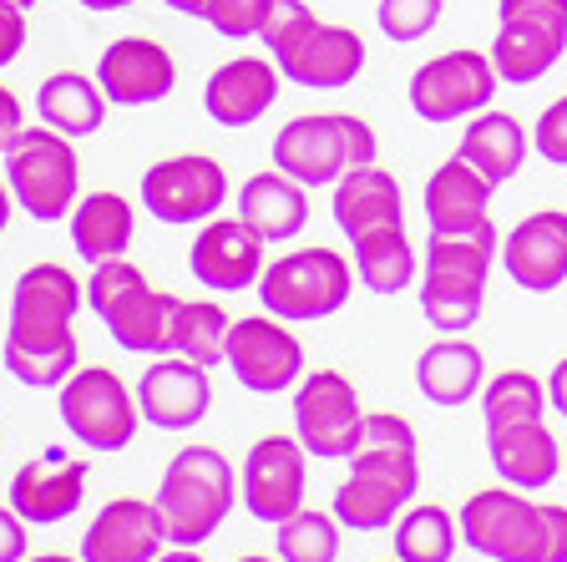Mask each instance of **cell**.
Masks as SVG:
<instances>
[{
	"instance_id": "ac0fdd59",
	"label": "cell",
	"mask_w": 567,
	"mask_h": 562,
	"mask_svg": "<svg viewBox=\"0 0 567 562\" xmlns=\"http://www.w3.org/2000/svg\"><path fill=\"white\" fill-rule=\"evenodd\" d=\"M188 269L203 289L213 294H238V289H259L264 269H269V244H264L244 218H208L198 223V234L188 244Z\"/></svg>"
},
{
	"instance_id": "1f68e13d",
	"label": "cell",
	"mask_w": 567,
	"mask_h": 562,
	"mask_svg": "<svg viewBox=\"0 0 567 562\" xmlns=\"http://www.w3.org/2000/svg\"><path fill=\"white\" fill-rule=\"evenodd\" d=\"M350 264L354 279L370 294H405L415 284V274H421V248L411 244L405 223H385V228L350 238Z\"/></svg>"
},
{
	"instance_id": "cb8c5ba5",
	"label": "cell",
	"mask_w": 567,
	"mask_h": 562,
	"mask_svg": "<svg viewBox=\"0 0 567 562\" xmlns=\"http://www.w3.org/2000/svg\"><path fill=\"white\" fill-rule=\"evenodd\" d=\"M167 548L157 502L147 497H117L92 517L82 532V562H153Z\"/></svg>"
},
{
	"instance_id": "4fadbf2b",
	"label": "cell",
	"mask_w": 567,
	"mask_h": 562,
	"mask_svg": "<svg viewBox=\"0 0 567 562\" xmlns=\"http://www.w3.org/2000/svg\"><path fill=\"white\" fill-rule=\"evenodd\" d=\"M496 86H502V76L492 67V51L456 47V51H441V57L421 61L405 96H411V112L421 122L446 127V122H466L482 106H492Z\"/></svg>"
},
{
	"instance_id": "681fc988",
	"label": "cell",
	"mask_w": 567,
	"mask_h": 562,
	"mask_svg": "<svg viewBox=\"0 0 567 562\" xmlns=\"http://www.w3.org/2000/svg\"><path fill=\"white\" fill-rule=\"evenodd\" d=\"M25 562H82V558H66V552H41V558H25Z\"/></svg>"
},
{
	"instance_id": "3957f363",
	"label": "cell",
	"mask_w": 567,
	"mask_h": 562,
	"mask_svg": "<svg viewBox=\"0 0 567 562\" xmlns=\"http://www.w3.org/2000/svg\"><path fill=\"white\" fill-rule=\"evenodd\" d=\"M259 41L284 82L305 92H340L365 71V35L340 21H319L305 0H269Z\"/></svg>"
},
{
	"instance_id": "bcb514c9",
	"label": "cell",
	"mask_w": 567,
	"mask_h": 562,
	"mask_svg": "<svg viewBox=\"0 0 567 562\" xmlns=\"http://www.w3.org/2000/svg\"><path fill=\"white\" fill-rule=\"evenodd\" d=\"M153 562H208V558H203L198 548H163Z\"/></svg>"
},
{
	"instance_id": "816d5d0a",
	"label": "cell",
	"mask_w": 567,
	"mask_h": 562,
	"mask_svg": "<svg viewBox=\"0 0 567 562\" xmlns=\"http://www.w3.org/2000/svg\"><path fill=\"white\" fill-rule=\"evenodd\" d=\"M16 6H35V0H16Z\"/></svg>"
},
{
	"instance_id": "ba28073f",
	"label": "cell",
	"mask_w": 567,
	"mask_h": 562,
	"mask_svg": "<svg viewBox=\"0 0 567 562\" xmlns=\"http://www.w3.org/2000/svg\"><path fill=\"white\" fill-rule=\"evenodd\" d=\"M380 157V137L354 112H299L274 132V167L295 183L334 187L350 167H370Z\"/></svg>"
},
{
	"instance_id": "9c48e42d",
	"label": "cell",
	"mask_w": 567,
	"mask_h": 562,
	"mask_svg": "<svg viewBox=\"0 0 567 562\" xmlns=\"http://www.w3.org/2000/svg\"><path fill=\"white\" fill-rule=\"evenodd\" d=\"M354 264L340 248H289L269 258L259 279V305L284 325H315L350 305L354 294Z\"/></svg>"
},
{
	"instance_id": "44dd1931",
	"label": "cell",
	"mask_w": 567,
	"mask_h": 562,
	"mask_svg": "<svg viewBox=\"0 0 567 562\" xmlns=\"http://www.w3.org/2000/svg\"><path fill=\"white\" fill-rule=\"evenodd\" d=\"M96 86L112 106H153L177 86V61L153 35H117L96 61Z\"/></svg>"
},
{
	"instance_id": "2e32d148",
	"label": "cell",
	"mask_w": 567,
	"mask_h": 562,
	"mask_svg": "<svg viewBox=\"0 0 567 562\" xmlns=\"http://www.w3.org/2000/svg\"><path fill=\"white\" fill-rule=\"evenodd\" d=\"M224 365L234 370L238 386L254 390V396H284V390H295L309 370L305 340H299L284 319H274L269 309L234 319Z\"/></svg>"
},
{
	"instance_id": "6da1fadb",
	"label": "cell",
	"mask_w": 567,
	"mask_h": 562,
	"mask_svg": "<svg viewBox=\"0 0 567 562\" xmlns=\"http://www.w3.org/2000/svg\"><path fill=\"white\" fill-rule=\"evenodd\" d=\"M86 305V284L66 264H31L11 289V325H6V370L31 390H61L82 365L76 315Z\"/></svg>"
},
{
	"instance_id": "277c9868",
	"label": "cell",
	"mask_w": 567,
	"mask_h": 562,
	"mask_svg": "<svg viewBox=\"0 0 567 562\" xmlns=\"http://www.w3.org/2000/svg\"><path fill=\"white\" fill-rule=\"evenodd\" d=\"M456 522L461 542L486 562H567V507L537 502L507 481L466 497Z\"/></svg>"
},
{
	"instance_id": "7bdbcfd3",
	"label": "cell",
	"mask_w": 567,
	"mask_h": 562,
	"mask_svg": "<svg viewBox=\"0 0 567 562\" xmlns=\"http://www.w3.org/2000/svg\"><path fill=\"white\" fill-rule=\"evenodd\" d=\"M21 132H25V106H21V96H16L11 86H0V157H6V147H11Z\"/></svg>"
},
{
	"instance_id": "f6af8a7d",
	"label": "cell",
	"mask_w": 567,
	"mask_h": 562,
	"mask_svg": "<svg viewBox=\"0 0 567 562\" xmlns=\"http://www.w3.org/2000/svg\"><path fill=\"white\" fill-rule=\"evenodd\" d=\"M163 6H173L177 16H193V21H203V16H208V6H213V0H163Z\"/></svg>"
},
{
	"instance_id": "d590c367",
	"label": "cell",
	"mask_w": 567,
	"mask_h": 562,
	"mask_svg": "<svg viewBox=\"0 0 567 562\" xmlns=\"http://www.w3.org/2000/svg\"><path fill=\"white\" fill-rule=\"evenodd\" d=\"M340 552H344V528L334 512L299 507L295 517H284L274 528V558L279 562H340Z\"/></svg>"
},
{
	"instance_id": "8fae6325",
	"label": "cell",
	"mask_w": 567,
	"mask_h": 562,
	"mask_svg": "<svg viewBox=\"0 0 567 562\" xmlns=\"http://www.w3.org/2000/svg\"><path fill=\"white\" fill-rule=\"evenodd\" d=\"M56 410L71 441H82L86 451H127L142 426L137 390L106 365H76L56 390Z\"/></svg>"
},
{
	"instance_id": "60d3db41",
	"label": "cell",
	"mask_w": 567,
	"mask_h": 562,
	"mask_svg": "<svg viewBox=\"0 0 567 562\" xmlns=\"http://www.w3.org/2000/svg\"><path fill=\"white\" fill-rule=\"evenodd\" d=\"M25 35H31V25H25V6H16V0H0V67H11L16 57L25 51Z\"/></svg>"
},
{
	"instance_id": "d6986e66",
	"label": "cell",
	"mask_w": 567,
	"mask_h": 562,
	"mask_svg": "<svg viewBox=\"0 0 567 562\" xmlns=\"http://www.w3.org/2000/svg\"><path fill=\"white\" fill-rule=\"evenodd\" d=\"M137 410L157 431H193L213 410V370L183 355H153V365L137 380Z\"/></svg>"
},
{
	"instance_id": "f35d334b",
	"label": "cell",
	"mask_w": 567,
	"mask_h": 562,
	"mask_svg": "<svg viewBox=\"0 0 567 562\" xmlns=\"http://www.w3.org/2000/svg\"><path fill=\"white\" fill-rule=\"evenodd\" d=\"M264 11H269V0H213L203 21L228 41H248V35H259Z\"/></svg>"
},
{
	"instance_id": "ffe728a7",
	"label": "cell",
	"mask_w": 567,
	"mask_h": 562,
	"mask_svg": "<svg viewBox=\"0 0 567 562\" xmlns=\"http://www.w3.org/2000/svg\"><path fill=\"white\" fill-rule=\"evenodd\" d=\"M92 481V461L66 457V451H41V457L21 461L11 477V507L31 522V528H56L66 517H76Z\"/></svg>"
},
{
	"instance_id": "30bf717a",
	"label": "cell",
	"mask_w": 567,
	"mask_h": 562,
	"mask_svg": "<svg viewBox=\"0 0 567 562\" xmlns=\"http://www.w3.org/2000/svg\"><path fill=\"white\" fill-rule=\"evenodd\" d=\"M6 187L21 213H31L35 223H61L76 198H82V157L76 142L61 137L56 127H25L21 137L6 147Z\"/></svg>"
},
{
	"instance_id": "d4e9b609",
	"label": "cell",
	"mask_w": 567,
	"mask_h": 562,
	"mask_svg": "<svg viewBox=\"0 0 567 562\" xmlns=\"http://www.w3.org/2000/svg\"><path fill=\"white\" fill-rule=\"evenodd\" d=\"M486 457H492L496 481H507L517 492H547L563 477V441L553 426L543 421H517V426H492L486 431Z\"/></svg>"
},
{
	"instance_id": "b9f144b4",
	"label": "cell",
	"mask_w": 567,
	"mask_h": 562,
	"mask_svg": "<svg viewBox=\"0 0 567 562\" xmlns=\"http://www.w3.org/2000/svg\"><path fill=\"white\" fill-rule=\"evenodd\" d=\"M25 528H31V522H25L11 502L0 507V562H25L31 558V532Z\"/></svg>"
},
{
	"instance_id": "52a82bcc",
	"label": "cell",
	"mask_w": 567,
	"mask_h": 562,
	"mask_svg": "<svg viewBox=\"0 0 567 562\" xmlns=\"http://www.w3.org/2000/svg\"><path fill=\"white\" fill-rule=\"evenodd\" d=\"M177 294L153 289L147 274L132 258H106L92 264L86 279V309L106 325V335L132 355H173V325H177Z\"/></svg>"
},
{
	"instance_id": "8d00e7d4",
	"label": "cell",
	"mask_w": 567,
	"mask_h": 562,
	"mask_svg": "<svg viewBox=\"0 0 567 562\" xmlns=\"http://www.w3.org/2000/svg\"><path fill=\"white\" fill-rule=\"evenodd\" d=\"M482 416H486V431H492V426L543 421L547 416V380H537L532 370H496L482 386Z\"/></svg>"
},
{
	"instance_id": "d6a6232c",
	"label": "cell",
	"mask_w": 567,
	"mask_h": 562,
	"mask_svg": "<svg viewBox=\"0 0 567 562\" xmlns=\"http://www.w3.org/2000/svg\"><path fill=\"white\" fill-rule=\"evenodd\" d=\"M106 106H112L106 92L96 86V76H86V71H51L47 82H41V92H35V112H41V122L56 127L61 137H71V142L102 132Z\"/></svg>"
},
{
	"instance_id": "db71d44e",
	"label": "cell",
	"mask_w": 567,
	"mask_h": 562,
	"mask_svg": "<svg viewBox=\"0 0 567 562\" xmlns=\"http://www.w3.org/2000/svg\"><path fill=\"white\" fill-rule=\"evenodd\" d=\"M395 562H401V558H395Z\"/></svg>"
},
{
	"instance_id": "f546056e",
	"label": "cell",
	"mask_w": 567,
	"mask_h": 562,
	"mask_svg": "<svg viewBox=\"0 0 567 562\" xmlns=\"http://www.w3.org/2000/svg\"><path fill=\"white\" fill-rule=\"evenodd\" d=\"M66 223H71V248L86 264H106V258H127L132 234H137V208L112 187H96V193L76 198Z\"/></svg>"
},
{
	"instance_id": "c3c4849f",
	"label": "cell",
	"mask_w": 567,
	"mask_h": 562,
	"mask_svg": "<svg viewBox=\"0 0 567 562\" xmlns=\"http://www.w3.org/2000/svg\"><path fill=\"white\" fill-rule=\"evenodd\" d=\"M86 11H127V6H137V0H82Z\"/></svg>"
},
{
	"instance_id": "603a6c76",
	"label": "cell",
	"mask_w": 567,
	"mask_h": 562,
	"mask_svg": "<svg viewBox=\"0 0 567 562\" xmlns=\"http://www.w3.org/2000/svg\"><path fill=\"white\" fill-rule=\"evenodd\" d=\"M279 67L274 57H234L203 82V112L218 127H254L274 112L279 102Z\"/></svg>"
},
{
	"instance_id": "f907efd6",
	"label": "cell",
	"mask_w": 567,
	"mask_h": 562,
	"mask_svg": "<svg viewBox=\"0 0 567 562\" xmlns=\"http://www.w3.org/2000/svg\"><path fill=\"white\" fill-rule=\"evenodd\" d=\"M234 562H279V558H269V552H244V558H234Z\"/></svg>"
},
{
	"instance_id": "f5cc1de1",
	"label": "cell",
	"mask_w": 567,
	"mask_h": 562,
	"mask_svg": "<svg viewBox=\"0 0 567 562\" xmlns=\"http://www.w3.org/2000/svg\"><path fill=\"white\" fill-rule=\"evenodd\" d=\"M563 471H567V451H563Z\"/></svg>"
},
{
	"instance_id": "ee69618b",
	"label": "cell",
	"mask_w": 567,
	"mask_h": 562,
	"mask_svg": "<svg viewBox=\"0 0 567 562\" xmlns=\"http://www.w3.org/2000/svg\"><path fill=\"white\" fill-rule=\"evenodd\" d=\"M547 410H557L567 421V355L553 365V375H547Z\"/></svg>"
},
{
	"instance_id": "f1b7e54d",
	"label": "cell",
	"mask_w": 567,
	"mask_h": 562,
	"mask_svg": "<svg viewBox=\"0 0 567 562\" xmlns=\"http://www.w3.org/2000/svg\"><path fill=\"white\" fill-rule=\"evenodd\" d=\"M334 193V223H340L344 238H360L370 228H385V223H405V193L401 177L390 167L370 163V167H350L340 183L330 187Z\"/></svg>"
},
{
	"instance_id": "7a4b0ae2",
	"label": "cell",
	"mask_w": 567,
	"mask_h": 562,
	"mask_svg": "<svg viewBox=\"0 0 567 562\" xmlns=\"http://www.w3.org/2000/svg\"><path fill=\"white\" fill-rule=\"evenodd\" d=\"M421 492V441L395 410H365V431L350 451V477L340 481L330 512L344 532H390L395 517Z\"/></svg>"
},
{
	"instance_id": "83f0119b",
	"label": "cell",
	"mask_w": 567,
	"mask_h": 562,
	"mask_svg": "<svg viewBox=\"0 0 567 562\" xmlns=\"http://www.w3.org/2000/svg\"><path fill=\"white\" fill-rule=\"evenodd\" d=\"M486 386V355L482 345H472L466 335H441L415 355V390H421L431 406L456 410L472 406Z\"/></svg>"
},
{
	"instance_id": "836d02e7",
	"label": "cell",
	"mask_w": 567,
	"mask_h": 562,
	"mask_svg": "<svg viewBox=\"0 0 567 562\" xmlns=\"http://www.w3.org/2000/svg\"><path fill=\"white\" fill-rule=\"evenodd\" d=\"M390 548H395L401 562H451L461 548V522L456 512H446L436 502H415L395 517Z\"/></svg>"
},
{
	"instance_id": "7402d4cb",
	"label": "cell",
	"mask_w": 567,
	"mask_h": 562,
	"mask_svg": "<svg viewBox=\"0 0 567 562\" xmlns=\"http://www.w3.org/2000/svg\"><path fill=\"white\" fill-rule=\"evenodd\" d=\"M502 269L517 289L553 294L567 284V208H537L502 238Z\"/></svg>"
},
{
	"instance_id": "7dc6e473",
	"label": "cell",
	"mask_w": 567,
	"mask_h": 562,
	"mask_svg": "<svg viewBox=\"0 0 567 562\" xmlns=\"http://www.w3.org/2000/svg\"><path fill=\"white\" fill-rule=\"evenodd\" d=\"M11 213H16V198H11V187L0 183V234L11 228Z\"/></svg>"
},
{
	"instance_id": "ab89813d",
	"label": "cell",
	"mask_w": 567,
	"mask_h": 562,
	"mask_svg": "<svg viewBox=\"0 0 567 562\" xmlns=\"http://www.w3.org/2000/svg\"><path fill=\"white\" fill-rule=\"evenodd\" d=\"M532 153L553 167H567V96L543 106V117L532 122Z\"/></svg>"
},
{
	"instance_id": "5b68a950",
	"label": "cell",
	"mask_w": 567,
	"mask_h": 562,
	"mask_svg": "<svg viewBox=\"0 0 567 562\" xmlns=\"http://www.w3.org/2000/svg\"><path fill=\"white\" fill-rule=\"evenodd\" d=\"M502 258L496 223L466 228V234H431L421 248V315L441 335L472 329L486 309V279Z\"/></svg>"
},
{
	"instance_id": "484cf974",
	"label": "cell",
	"mask_w": 567,
	"mask_h": 562,
	"mask_svg": "<svg viewBox=\"0 0 567 562\" xmlns=\"http://www.w3.org/2000/svg\"><path fill=\"white\" fill-rule=\"evenodd\" d=\"M234 213L264 238V244H289L309 228V187L295 183L279 167H264V173L244 177L234 198Z\"/></svg>"
},
{
	"instance_id": "4dcf8cb0",
	"label": "cell",
	"mask_w": 567,
	"mask_h": 562,
	"mask_svg": "<svg viewBox=\"0 0 567 562\" xmlns=\"http://www.w3.org/2000/svg\"><path fill=\"white\" fill-rule=\"evenodd\" d=\"M527 147H532L527 127H522L512 112H502V106H482V112H476V117H466V127H461L456 157H466V163H472L486 183L502 187L507 177L522 173Z\"/></svg>"
},
{
	"instance_id": "7c38bea8",
	"label": "cell",
	"mask_w": 567,
	"mask_h": 562,
	"mask_svg": "<svg viewBox=\"0 0 567 562\" xmlns=\"http://www.w3.org/2000/svg\"><path fill=\"white\" fill-rule=\"evenodd\" d=\"M567 51V0H496L492 67L502 86H532Z\"/></svg>"
},
{
	"instance_id": "4316f807",
	"label": "cell",
	"mask_w": 567,
	"mask_h": 562,
	"mask_svg": "<svg viewBox=\"0 0 567 562\" xmlns=\"http://www.w3.org/2000/svg\"><path fill=\"white\" fill-rule=\"evenodd\" d=\"M492 193L496 183H486L466 157H446L436 173L425 177V193H421L431 234H466V228L492 223Z\"/></svg>"
},
{
	"instance_id": "74e56055",
	"label": "cell",
	"mask_w": 567,
	"mask_h": 562,
	"mask_svg": "<svg viewBox=\"0 0 567 562\" xmlns=\"http://www.w3.org/2000/svg\"><path fill=\"white\" fill-rule=\"evenodd\" d=\"M375 25L385 41H395V47L425 41V35L441 25V0H380Z\"/></svg>"
},
{
	"instance_id": "e575fe53",
	"label": "cell",
	"mask_w": 567,
	"mask_h": 562,
	"mask_svg": "<svg viewBox=\"0 0 567 562\" xmlns=\"http://www.w3.org/2000/svg\"><path fill=\"white\" fill-rule=\"evenodd\" d=\"M228 329H234V315L218 299H183L173 325V355L203 365V370H218L228 355Z\"/></svg>"
},
{
	"instance_id": "5bb4252c",
	"label": "cell",
	"mask_w": 567,
	"mask_h": 562,
	"mask_svg": "<svg viewBox=\"0 0 567 562\" xmlns=\"http://www.w3.org/2000/svg\"><path fill=\"white\" fill-rule=\"evenodd\" d=\"M228 198H234L228 167L208 153H177L142 173V208L173 228H198V223L218 218Z\"/></svg>"
},
{
	"instance_id": "9a60e30c",
	"label": "cell",
	"mask_w": 567,
	"mask_h": 562,
	"mask_svg": "<svg viewBox=\"0 0 567 562\" xmlns=\"http://www.w3.org/2000/svg\"><path fill=\"white\" fill-rule=\"evenodd\" d=\"M365 431V400L344 370H305L295 386V436L309 457L350 461Z\"/></svg>"
},
{
	"instance_id": "e0dca14e",
	"label": "cell",
	"mask_w": 567,
	"mask_h": 562,
	"mask_svg": "<svg viewBox=\"0 0 567 562\" xmlns=\"http://www.w3.org/2000/svg\"><path fill=\"white\" fill-rule=\"evenodd\" d=\"M309 492V451L299 436H259L244 457V481H238V502L254 522L279 528L284 517H295Z\"/></svg>"
},
{
	"instance_id": "8992f818",
	"label": "cell",
	"mask_w": 567,
	"mask_h": 562,
	"mask_svg": "<svg viewBox=\"0 0 567 562\" xmlns=\"http://www.w3.org/2000/svg\"><path fill=\"white\" fill-rule=\"evenodd\" d=\"M157 517L167 548H203L238 507V471L218 446H183L157 481Z\"/></svg>"
}]
</instances>
